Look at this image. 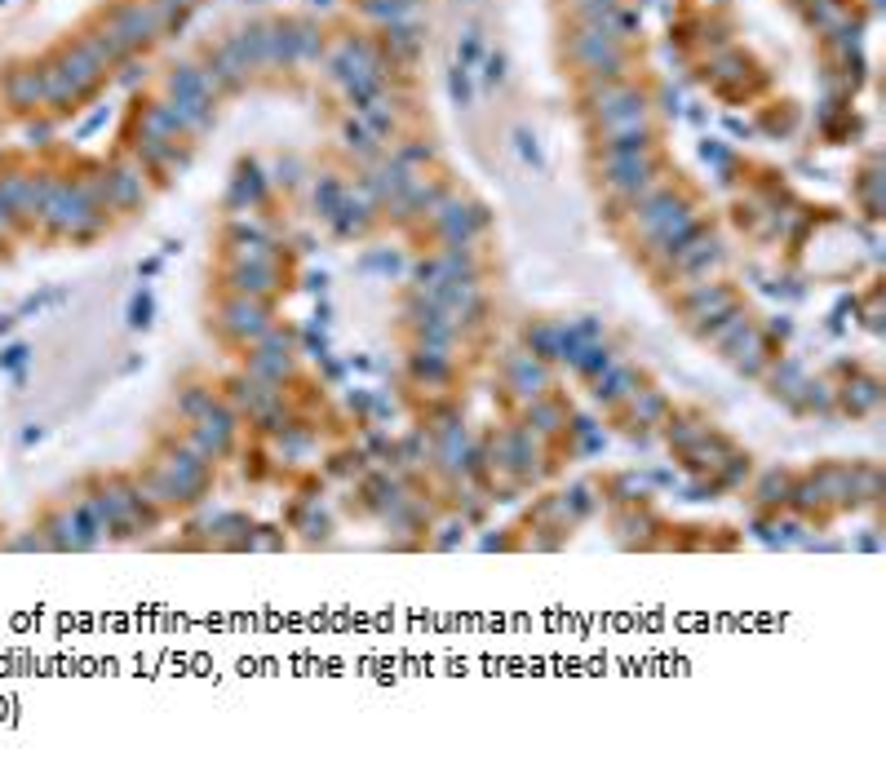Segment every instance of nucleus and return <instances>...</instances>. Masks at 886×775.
Masks as SVG:
<instances>
[{"label":"nucleus","instance_id":"a211bd4d","mask_svg":"<svg viewBox=\"0 0 886 775\" xmlns=\"http://www.w3.org/2000/svg\"><path fill=\"white\" fill-rule=\"evenodd\" d=\"M767 386H771V395H776L785 408H793V399H798V390H802V381H807V368L798 364V359H789V355H771V364H767Z\"/></svg>","mask_w":886,"mask_h":775},{"label":"nucleus","instance_id":"f257e3e1","mask_svg":"<svg viewBox=\"0 0 886 775\" xmlns=\"http://www.w3.org/2000/svg\"><path fill=\"white\" fill-rule=\"evenodd\" d=\"M572 58L590 71L594 80H616L625 71V45L599 23H581L572 31Z\"/></svg>","mask_w":886,"mask_h":775},{"label":"nucleus","instance_id":"6e6552de","mask_svg":"<svg viewBox=\"0 0 886 775\" xmlns=\"http://www.w3.org/2000/svg\"><path fill=\"white\" fill-rule=\"evenodd\" d=\"M408 377L417 381L421 390H448L452 377H457V359H452V350H435V346H412L408 355Z\"/></svg>","mask_w":886,"mask_h":775},{"label":"nucleus","instance_id":"1a4fd4ad","mask_svg":"<svg viewBox=\"0 0 886 775\" xmlns=\"http://www.w3.org/2000/svg\"><path fill=\"white\" fill-rule=\"evenodd\" d=\"M723 355L731 359V368H736L740 377H762V372H767V364H771V355H776V346H771L767 333H762V324L754 319V324H749L745 333L731 341Z\"/></svg>","mask_w":886,"mask_h":775},{"label":"nucleus","instance_id":"a19ab883","mask_svg":"<svg viewBox=\"0 0 886 775\" xmlns=\"http://www.w3.org/2000/svg\"><path fill=\"white\" fill-rule=\"evenodd\" d=\"M457 58H461V67H475V62L483 58V40H479V31H475V27L461 31V40H457Z\"/></svg>","mask_w":886,"mask_h":775},{"label":"nucleus","instance_id":"5fc2aeb1","mask_svg":"<svg viewBox=\"0 0 886 775\" xmlns=\"http://www.w3.org/2000/svg\"><path fill=\"white\" fill-rule=\"evenodd\" d=\"M311 5H319V9H328V5H333V0H311Z\"/></svg>","mask_w":886,"mask_h":775},{"label":"nucleus","instance_id":"f3484780","mask_svg":"<svg viewBox=\"0 0 886 775\" xmlns=\"http://www.w3.org/2000/svg\"><path fill=\"white\" fill-rule=\"evenodd\" d=\"M811 483L820 488L829 510H851V465L847 461H829L811 470Z\"/></svg>","mask_w":886,"mask_h":775},{"label":"nucleus","instance_id":"4be33fe9","mask_svg":"<svg viewBox=\"0 0 886 775\" xmlns=\"http://www.w3.org/2000/svg\"><path fill=\"white\" fill-rule=\"evenodd\" d=\"M271 439H275V457H280V465L306 461V457H311V448H315V430H311V426H302V421H293L288 430L271 434Z\"/></svg>","mask_w":886,"mask_h":775},{"label":"nucleus","instance_id":"7c9ffc66","mask_svg":"<svg viewBox=\"0 0 886 775\" xmlns=\"http://www.w3.org/2000/svg\"><path fill=\"white\" fill-rule=\"evenodd\" d=\"M386 49L395 54L399 62H412L421 54V31L412 27V23H395V27H386Z\"/></svg>","mask_w":886,"mask_h":775},{"label":"nucleus","instance_id":"423d86ee","mask_svg":"<svg viewBox=\"0 0 886 775\" xmlns=\"http://www.w3.org/2000/svg\"><path fill=\"white\" fill-rule=\"evenodd\" d=\"M430 222H435V235L443 244H475L479 231L488 226V217H483L479 204H466V200L443 195V200L435 204V213H430Z\"/></svg>","mask_w":886,"mask_h":775},{"label":"nucleus","instance_id":"58836bf2","mask_svg":"<svg viewBox=\"0 0 886 775\" xmlns=\"http://www.w3.org/2000/svg\"><path fill=\"white\" fill-rule=\"evenodd\" d=\"M244 550H253V554L284 550V532H280V527H249V541H244Z\"/></svg>","mask_w":886,"mask_h":775},{"label":"nucleus","instance_id":"0eeeda50","mask_svg":"<svg viewBox=\"0 0 886 775\" xmlns=\"http://www.w3.org/2000/svg\"><path fill=\"white\" fill-rule=\"evenodd\" d=\"M616 412H621V421H625V430H630V434H647V430H661L665 426V417L674 412V403H669L665 390L643 386V390H634V395L625 399Z\"/></svg>","mask_w":886,"mask_h":775},{"label":"nucleus","instance_id":"6ab92c4d","mask_svg":"<svg viewBox=\"0 0 886 775\" xmlns=\"http://www.w3.org/2000/svg\"><path fill=\"white\" fill-rule=\"evenodd\" d=\"M665 443H669V452H678V457H683V452H692L700 439H705L709 430V421L705 417H696V412H669L665 417Z\"/></svg>","mask_w":886,"mask_h":775},{"label":"nucleus","instance_id":"c03bdc74","mask_svg":"<svg viewBox=\"0 0 886 775\" xmlns=\"http://www.w3.org/2000/svg\"><path fill=\"white\" fill-rule=\"evenodd\" d=\"M27 359H32V346H23V341H14V346L0 350V368H5V372H18Z\"/></svg>","mask_w":886,"mask_h":775},{"label":"nucleus","instance_id":"9b49d317","mask_svg":"<svg viewBox=\"0 0 886 775\" xmlns=\"http://www.w3.org/2000/svg\"><path fill=\"white\" fill-rule=\"evenodd\" d=\"M833 399H838V412H847V417H873L882 408V381L873 372L851 368V377L833 390Z\"/></svg>","mask_w":886,"mask_h":775},{"label":"nucleus","instance_id":"e433bc0d","mask_svg":"<svg viewBox=\"0 0 886 775\" xmlns=\"http://www.w3.org/2000/svg\"><path fill=\"white\" fill-rule=\"evenodd\" d=\"M448 93H452V102L457 107H475V85H470V67H452L448 71Z\"/></svg>","mask_w":886,"mask_h":775},{"label":"nucleus","instance_id":"f704fd0d","mask_svg":"<svg viewBox=\"0 0 886 775\" xmlns=\"http://www.w3.org/2000/svg\"><path fill=\"white\" fill-rule=\"evenodd\" d=\"M342 200H346V186L328 173V178H319V186H315V209L324 213V217H333L337 209H342Z\"/></svg>","mask_w":886,"mask_h":775},{"label":"nucleus","instance_id":"4468645a","mask_svg":"<svg viewBox=\"0 0 886 775\" xmlns=\"http://www.w3.org/2000/svg\"><path fill=\"white\" fill-rule=\"evenodd\" d=\"M572 421V408L559 395H541L532 403H523V426H528L537 439H559Z\"/></svg>","mask_w":886,"mask_h":775},{"label":"nucleus","instance_id":"473e14b6","mask_svg":"<svg viewBox=\"0 0 886 775\" xmlns=\"http://www.w3.org/2000/svg\"><path fill=\"white\" fill-rule=\"evenodd\" d=\"M342 138H346V147L355 151V155H364V160L381 155V142L373 138V129H368L364 120H346V124H342Z\"/></svg>","mask_w":886,"mask_h":775},{"label":"nucleus","instance_id":"49530a36","mask_svg":"<svg viewBox=\"0 0 886 775\" xmlns=\"http://www.w3.org/2000/svg\"><path fill=\"white\" fill-rule=\"evenodd\" d=\"M346 408H350V412H359V417L368 421V412H373V390H359V386H355V390L346 395Z\"/></svg>","mask_w":886,"mask_h":775},{"label":"nucleus","instance_id":"2f4dec72","mask_svg":"<svg viewBox=\"0 0 886 775\" xmlns=\"http://www.w3.org/2000/svg\"><path fill=\"white\" fill-rule=\"evenodd\" d=\"M359 120H364L368 129H373V138H377V142H386L390 133H395V111L386 107V98H381V93H377L373 102H364V107H359Z\"/></svg>","mask_w":886,"mask_h":775},{"label":"nucleus","instance_id":"f8f14e48","mask_svg":"<svg viewBox=\"0 0 886 775\" xmlns=\"http://www.w3.org/2000/svg\"><path fill=\"white\" fill-rule=\"evenodd\" d=\"M638 381H643V377H638L634 364H625V359H612V364H607L599 377L590 381V386H594V403H603V408L616 412V408H621V403L638 390Z\"/></svg>","mask_w":886,"mask_h":775},{"label":"nucleus","instance_id":"2eb2a0df","mask_svg":"<svg viewBox=\"0 0 886 775\" xmlns=\"http://www.w3.org/2000/svg\"><path fill=\"white\" fill-rule=\"evenodd\" d=\"M523 350L537 355L541 364H563V350H568L563 319H532V324H523Z\"/></svg>","mask_w":886,"mask_h":775},{"label":"nucleus","instance_id":"ea45409f","mask_svg":"<svg viewBox=\"0 0 886 775\" xmlns=\"http://www.w3.org/2000/svg\"><path fill=\"white\" fill-rule=\"evenodd\" d=\"M514 147H519V155H523V160L532 164V169H537V173H545V155H541V142L532 138L528 129H514Z\"/></svg>","mask_w":886,"mask_h":775},{"label":"nucleus","instance_id":"393cba45","mask_svg":"<svg viewBox=\"0 0 886 775\" xmlns=\"http://www.w3.org/2000/svg\"><path fill=\"white\" fill-rule=\"evenodd\" d=\"M878 496H882V465L855 461L851 465V510H860V505H878Z\"/></svg>","mask_w":886,"mask_h":775},{"label":"nucleus","instance_id":"ddd939ff","mask_svg":"<svg viewBox=\"0 0 886 775\" xmlns=\"http://www.w3.org/2000/svg\"><path fill=\"white\" fill-rule=\"evenodd\" d=\"M111 31H116L129 49H138V45H147V40H156L164 27H160L156 5H120L116 18H111Z\"/></svg>","mask_w":886,"mask_h":775},{"label":"nucleus","instance_id":"bb28decb","mask_svg":"<svg viewBox=\"0 0 886 775\" xmlns=\"http://www.w3.org/2000/svg\"><path fill=\"white\" fill-rule=\"evenodd\" d=\"M262 200H266L262 169H257V164H240V173H235L226 204H231V209H249V204H262Z\"/></svg>","mask_w":886,"mask_h":775},{"label":"nucleus","instance_id":"c85d7f7f","mask_svg":"<svg viewBox=\"0 0 886 775\" xmlns=\"http://www.w3.org/2000/svg\"><path fill=\"white\" fill-rule=\"evenodd\" d=\"M709 479H714V488L718 492H736V488H745L749 479H754V457H749V452H727V461L718 465L714 474H709Z\"/></svg>","mask_w":886,"mask_h":775},{"label":"nucleus","instance_id":"8fccbe9b","mask_svg":"<svg viewBox=\"0 0 886 775\" xmlns=\"http://www.w3.org/2000/svg\"><path fill=\"white\" fill-rule=\"evenodd\" d=\"M40 439H45V426H36V421H32V426L23 430V448H32V443H40Z\"/></svg>","mask_w":886,"mask_h":775},{"label":"nucleus","instance_id":"f03ea898","mask_svg":"<svg viewBox=\"0 0 886 775\" xmlns=\"http://www.w3.org/2000/svg\"><path fill=\"white\" fill-rule=\"evenodd\" d=\"M275 324V310L266 297H240V293H226V302L218 306V328L231 346H244L249 350L266 328Z\"/></svg>","mask_w":886,"mask_h":775},{"label":"nucleus","instance_id":"09e8293b","mask_svg":"<svg viewBox=\"0 0 886 775\" xmlns=\"http://www.w3.org/2000/svg\"><path fill=\"white\" fill-rule=\"evenodd\" d=\"M9 550H49V536L40 532H27V536H14V541H9Z\"/></svg>","mask_w":886,"mask_h":775},{"label":"nucleus","instance_id":"cd10ccee","mask_svg":"<svg viewBox=\"0 0 886 775\" xmlns=\"http://www.w3.org/2000/svg\"><path fill=\"white\" fill-rule=\"evenodd\" d=\"M612 359H616V350L607 346V337H599V341H585V346H576V355L568 359V364H572L576 377L594 381V377H599V372H603L607 364H612Z\"/></svg>","mask_w":886,"mask_h":775},{"label":"nucleus","instance_id":"9d476101","mask_svg":"<svg viewBox=\"0 0 886 775\" xmlns=\"http://www.w3.org/2000/svg\"><path fill=\"white\" fill-rule=\"evenodd\" d=\"M222 288L240 297H266L271 302L280 293V266H249V262H226Z\"/></svg>","mask_w":886,"mask_h":775},{"label":"nucleus","instance_id":"7ed1b4c3","mask_svg":"<svg viewBox=\"0 0 886 775\" xmlns=\"http://www.w3.org/2000/svg\"><path fill=\"white\" fill-rule=\"evenodd\" d=\"M736 306H740V293L731 284H723V279H692V288L678 297L683 324L692 328L696 337L705 333L709 324H718V319H723L727 310H736Z\"/></svg>","mask_w":886,"mask_h":775},{"label":"nucleus","instance_id":"3c124183","mask_svg":"<svg viewBox=\"0 0 886 775\" xmlns=\"http://www.w3.org/2000/svg\"><path fill=\"white\" fill-rule=\"evenodd\" d=\"M342 364H333V359H324V381H342Z\"/></svg>","mask_w":886,"mask_h":775},{"label":"nucleus","instance_id":"5701e85b","mask_svg":"<svg viewBox=\"0 0 886 775\" xmlns=\"http://www.w3.org/2000/svg\"><path fill=\"white\" fill-rule=\"evenodd\" d=\"M749 324H754V315H749V310H745V302H740L736 310H727V315L718 319V324H709L705 333H700V341H705L709 350H727L731 341H736L740 333H745Z\"/></svg>","mask_w":886,"mask_h":775},{"label":"nucleus","instance_id":"aec40b11","mask_svg":"<svg viewBox=\"0 0 886 775\" xmlns=\"http://www.w3.org/2000/svg\"><path fill=\"white\" fill-rule=\"evenodd\" d=\"M793 417H833L838 412V399H833V386L824 377H807L798 390V399H793Z\"/></svg>","mask_w":886,"mask_h":775},{"label":"nucleus","instance_id":"412c9836","mask_svg":"<svg viewBox=\"0 0 886 775\" xmlns=\"http://www.w3.org/2000/svg\"><path fill=\"white\" fill-rule=\"evenodd\" d=\"M789 492H793V470H780V465H771V470L758 479L754 501H758V510H762V514H771V510H789Z\"/></svg>","mask_w":886,"mask_h":775},{"label":"nucleus","instance_id":"79ce46f5","mask_svg":"<svg viewBox=\"0 0 886 775\" xmlns=\"http://www.w3.org/2000/svg\"><path fill=\"white\" fill-rule=\"evenodd\" d=\"M151 315H156V302H151V293H133V302H129V328H151Z\"/></svg>","mask_w":886,"mask_h":775},{"label":"nucleus","instance_id":"39448f33","mask_svg":"<svg viewBox=\"0 0 886 775\" xmlns=\"http://www.w3.org/2000/svg\"><path fill=\"white\" fill-rule=\"evenodd\" d=\"M40 532L49 536V550H94V545L102 541L98 523L85 514V505H58V510H49V519L40 523Z\"/></svg>","mask_w":886,"mask_h":775},{"label":"nucleus","instance_id":"c756f323","mask_svg":"<svg viewBox=\"0 0 886 775\" xmlns=\"http://www.w3.org/2000/svg\"><path fill=\"white\" fill-rule=\"evenodd\" d=\"M607 496H612L616 505H643L647 496H652V483L638 470H625V474H612V479H607Z\"/></svg>","mask_w":886,"mask_h":775},{"label":"nucleus","instance_id":"dca6fc26","mask_svg":"<svg viewBox=\"0 0 886 775\" xmlns=\"http://www.w3.org/2000/svg\"><path fill=\"white\" fill-rule=\"evenodd\" d=\"M244 372H253V377H262V381H275V386H288L293 372H297V359H293V350L249 346V355H244Z\"/></svg>","mask_w":886,"mask_h":775},{"label":"nucleus","instance_id":"4c0bfd02","mask_svg":"<svg viewBox=\"0 0 886 775\" xmlns=\"http://www.w3.org/2000/svg\"><path fill=\"white\" fill-rule=\"evenodd\" d=\"M435 532H439V536H430V545H435V550H457V545H461V541H466V532H470V523H466V519H461V514H457V519H448V523H439V527H435Z\"/></svg>","mask_w":886,"mask_h":775},{"label":"nucleus","instance_id":"20e7f679","mask_svg":"<svg viewBox=\"0 0 886 775\" xmlns=\"http://www.w3.org/2000/svg\"><path fill=\"white\" fill-rule=\"evenodd\" d=\"M501 381H506V390H510L514 403H532V399H541V395H550V390H554L550 364H541V359L528 355L523 346L501 355Z\"/></svg>","mask_w":886,"mask_h":775},{"label":"nucleus","instance_id":"c9c22d12","mask_svg":"<svg viewBox=\"0 0 886 775\" xmlns=\"http://www.w3.org/2000/svg\"><path fill=\"white\" fill-rule=\"evenodd\" d=\"M293 54H297V62L324 54V40H319L315 23H293Z\"/></svg>","mask_w":886,"mask_h":775},{"label":"nucleus","instance_id":"de8ad7c7","mask_svg":"<svg viewBox=\"0 0 886 775\" xmlns=\"http://www.w3.org/2000/svg\"><path fill=\"white\" fill-rule=\"evenodd\" d=\"M364 271H386V275H395V271H399V257H395V253H368V257H364Z\"/></svg>","mask_w":886,"mask_h":775},{"label":"nucleus","instance_id":"864d4df0","mask_svg":"<svg viewBox=\"0 0 886 775\" xmlns=\"http://www.w3.org/2000/svg\"><path fill=\"white\" fill-rule=\"evenodd\" d=\"M9 328H14V319H9V315H0V337H5Z\"/></svg>","mask_w":886,"mask_h":775},{"label":"nucleus","instance_id":"a18cd8bd","mask_svg":"<svg viewBox=\"0 0 886 775\" xmlns=\"http://www.w3.org/2000/svg\"><path fill=\"white\" fill-rule=\"evenodd\" d=\"M483 80H488L492 89L506 80V54H488V58H483Z\"/></svg>","mask_w":886,"mask_h":775},{"label":"nucleus","instance_id":"37998d69","mask_svg":"<svg viewBox=\"0 0 886 775\" xmlns=\"http://www.w3.org/2000/svg\"><path fill=\"white\" fill-rule=\"evenodd\" d=\"M762 333H767L771 346H776V341H780V346H785V341L793 337V319H789V315H771L767 324H762Z\"/></svg>","mask_w":886,"mask_h":775},{"label":"nucleus","instance_id":"603ef678","mask_svg":"<svg viewBox=\"0 0 886 775\" xmlns=\"http://www.w3.org/2000/svg\"><path fill=\"white\" fill-rule=\"evenodd\" d=\"M855 545H860V550H882V541H878V536H860V541H855Z\"/></svg>","mask_w":886,"mask_h":775},{"label":"nucleus","instance_id":"b1692460","mask_svg":"<svg viewBox=\"0 0 886 775\" xmlns=\"http://www.w3.org/2000/svg\"><path fill=\"white\" fill-rule=\"evenodd\" d=\"M661 527V519H656L652 510H647V501H643V510L638 505H621L616 510V532H621V541L625 545H638V541H647V536Z\"/></svg>","mask_w":886,"mask_h":775},{"label":"nucleus","instance_id":"a878e982","mask_svg":"<svg viewBox=\"0 0 886 775\" xmlns=\"http://www.w3.org/2000/svg\"><path fill=\"white\" fill-rule=\"evenodd\" d=\"M218 399L222 395L213 386H200V381H195V386H182L178 395H173V412H178V421H187V426H191V421H200Z\"/></svg>","mask_w":886,"mask_h":775},{"label":"nucleus","instance_id":"72a5a7b5","mask_svg":"<svg viewBox=\"0 0 886 775\" xmlns=\"http://www.w3.org/2000/svg\"><path fill=\"white\" fill-rule=\"evenodd\" d=\"M452 426H461V408H457V403H430V408H426V426H421V430H426L430 439H439V434H448Z\"/></svg>","mask_w":886,"mask_h":775}]
</instances>
